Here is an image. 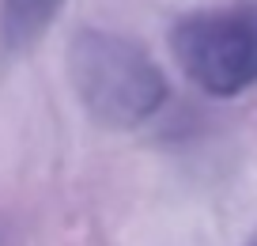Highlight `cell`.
<instances>
[{
	"mask_svg": "<svg viewBox=\"0 0 257 246\" xmlns=\"http://www.w3.org/2000/svg\"><path fill=\"white\" fill-rule=\"evenodd\" d=\"M68 84L91 121L137 129L167 103V72L140 42L117 31L83 27L68 42Z\"/></svg>",
	"mask_w": 257,
	"mask_h": 246,
	"instance_id": "obj_1",
	"label": "cell"
},
{
	"mask_svg": "<svg viewBox=\"0 0 257 246\" xmlns=\"http://www.w3.org/2000/svg\"><path fill=\"white\" fill-rule=\"evenodd\" d=\"M170 49L185 76L219 99L257 88V0L201 8L170 27Z\"/></svg>",
	"mask_w": 257,
	"mask_h": 246,
	"instance_id": "obj_2",
	"label": "cell"
},
{
	"mask_svg": "<svg viewBox=\"0 0 257 246\" xmlns=\"http://www.w3.org/2000/svg\"><path fill=\"white\" fill-rule=\"evenodd\" d=\"M61 8L64 0H0V46L12 53L38 46Z\"/></svg>",
	"mask_w": 257,
	"mask_h": 246,
	"instance_id": "obj_3",
	"label": "cell"
}]
</instances>
